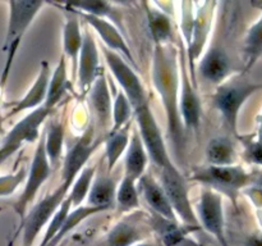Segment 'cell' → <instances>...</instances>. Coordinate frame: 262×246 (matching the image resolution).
Instances as JSON below:
<instances>
[{"mask_svg": "<svg viewBox=\"0 0 262 246\" xmlns=\"http://www.w3.org/2000/svg\"><path fill=\"white\" fill-rule=\"evenodd\" d=\"M68 8L69 9H74V10H78V12L86 13V14H91V15H95V17L102 18V19L113 20L112 22L113 25H114L118 30L124 32L122 14H120L117 9H114L109 3H105V2L77 3V4L68 5Z\"/></svg>", "mask_w": 262, "mask_h": 246, "instance_id": "30", "label": "cell"}, {"mask_svg": "<svg viewBox=\"0 0 262 246\" xmlns=\"http://www.w3.org/2000/svg\"><path fill=\"white\" fill-rule=\"evenodd\" d=\"M216 3L205 2L201 4V8L197 10V14L193 20V28H192L191 41H189L187 50H188V60L192 63V71H193L194 60L201 55L202 48L207 40L210 30H211L212 14H214V7Z\"/></svg>", "mask_w": 262, "mask_h": 246, "instance_id": "18", "label": "cell"}, {"mask_svg": "<svg viewBox=\"0 0 262 246\" xmlns=\"http://www.w3.org/2000/svg\"><path fill=\"white\" fill-rule=\"evenodd\" d=\"M206 158L210 166H234L237 151L229 137H215L210 140L206 148Z\"/></svg>", "mask_w": 262, "mask_h": 246, "instance_id": "24", "label": "cell"}, {"mask_svg": "<svg viewBox=\"0 0 262 246\" xmlns=\"http://www.w3.org/2000/svg\"><path fill=\"white\" fill-rule=\"evenodd\" d=\"M74 181L72 179H61V183L56 187L51 194L43 197L37 205L32 208L26 215L23 222L19 224L18 232L23 231L22 245L23 246H32L36 240V236L40 233L43 225L49 222V219L53 218L56 210L60 208L64 200L68 196V191L71 190L72 184Z\"/></svg>", "mask_w": 262, "mask_h": 246, "instance_id": "6", "label": "cell"}, {"mask_svg": "<svg viewBox=\"0 0 262 246\" xmlns=\"http://www.w3.org/2000/svg\"><path fill=\"white\" fill-rule=\"evenodd\" d=\"M26 178V169L22 168L13 174H7V176L0 177V196H8L13 194L18 186Z\"/></svg>", "mask_w": 262, "mask_h": 246, "instance_id": "36", "label": "cell"}, {"mask_svg": "<svg viewBox=\"0 0 262 246\" xmlns=\"http://www.w3.org/2000/svg\"><path fill=\"white\" fill-rule=\"evenodd\" d=\"M136 246H156L154 243H140V245H136Z\"/></svg>", "mask_w": 262, "mask_h": 246, "instance_id": "40", "label": "cell"}, {"mask_svg": "<svg viewBox=\"0 0 262 246\" xmlns=\"http://www.w3.org/2000/svg\"><path fill=\"white\" fill-rule=\"evenodd\" d=\"M199 72L211 84L222 85L227 81L233 72V61L227 49L220 44L212 45L199 63Z\"/></svg>", "mask_w": 262, "mask_h": 246, "instance_id": "14", "label": "cell"}, {"mask_svg": "<svg viewBox=\"0 0 262 246\" xmlns=\"http://www.w3.org/2000/svg\"><path fill=\"white\" fill-rule=\"evenodd\" d=\"M74 12L78 13V14L86 20L87 25L91 26V27L99 33V36L102 38L105 45H106L105 48L114 51V53H120L124 56V59L130 61V64H132L135 68H137V64H136L135 58H133L132 50H130L127 41L123 37V33H120V31L118 30L112 22H109V20L106 19H102V18L95 17V15L78 12V10H74Z\"/></svg>", "mask_w": 262, "mask_h": 246, "instance_id": "15", "label": "cell"}, {"mask_svg": "<svg viewBox=\"0 0 262 246\" xmlns=\"http://www.w3.org/2000/svg\"><path fill=\"white\" fill-rule=\"evenodd\" d=\"M160 181L178 220L183 222V224L201 227L189 201L186 179L182 176L179 169L174 168L161 171Z\"/></svg>", "mask_w": 262, "mask_h": 246, "instance_id": "8", "label": "cell"}, {"mask_svg": "<svg viewBox=\"0 0 262 246\" xmlns=\"http://www.w3.org/2000/svg\"><path fill=\"white\" fill-rule=\"evenodd\" d=\"M117 183L110 176H100L92 183L89 192V205L109 210L115 208L117 196Z\"/></svg>", "mask_w": 262, "mask_h": 246, "instance_id": "22", "label": "cell"}, {"mask_svg": "<svg viewBox=\"0 0 262 246\" xmlns=\"http://www.w3.org/2000/svg\"><path fill=\"white\" fill-rule=\"evenodd\" d=\"M50 76V66H49L48 61L42 60L37 78L35 79L27 94L18 101L7 105V108L10 109L9 113H8V117H12V115L25 112V110H35L37 108L42 107L46 100V95H48Z\"/></svg>", "mask_w": 262, "mask_h": 246, "instance_id": "16", "label": "cell"}, {"mask_svg": "<svg viewBox=\"0 0 262 246\" xmlns=\"http://www.w3.org/2000/svg\"><path fill=\"white\" fill-rule=\"evenodd\" d=\"M54 110L42 107L32 110L28 115L15 123L14 127L7 133L0 145V166L19 150L25 144L33 142L38 137V128Z\"/></svg>", "mask_w": 262, "mask_h": 246, "instance_id": "7", "label": "cell"}, {"mask_svg": "<svg viewBox=\"0 0 262 246\" xmlns=\"http://www.w3.org/2000/svg\"><path fill=\"white\" fill-rule=\"evenodd\" d=\"M71 209H72V202L71 200L68 199V196H67V199L64 200L63 204L60 205V208L56 210V213L50 219V223H49L48 230H46V233L45 236H43L42 241H41L40 246H46L54 237H55L56 233H58L59 231H60V228L63 227L67 217H68L69 213H71Z\"/></svg>", "mask_w": 262, "mask_h": 246, "instance_id": "34", "label": "cell"}, {"mask_svg": "<svg viewBox=\"0 0 262 246\" xmlns=\"http://www.w3.org/2000/svg\"><path fill=\"white\" fill-rule=\"evenodd\" d=\"M64 144V128L59 120H51L43 133V148L51 168H55L61 156Z\"/></svg>", "mask_w": 262, "mask_h": 246, "instance_id": "28", "label": "cell"}, {"mask_svg": "<svg viewBox=\"0 0 262 246\" xmlns=\"http://www.w3.org/2000/svg\"><path fill=\"white\" fill-rule=\"evenodd\" d=\"M262 89V84H257L246 77L245 72L232 79H227L217 87L216 92L212 96V104L222 114L224 123L237 137H239L237 131L238 115L241 108L246 101Z\"/></svg>", "mask_w": 262, "mask_h": 246, "instance_id": "4", "label": "cell"}, {"mask_svg": "<svg viewBox=\"0 0 262 246\" xmlns=\"http://www.w3.org/2000/svg\"><path fill=\"white\" fill-rule=\"evenodd\" d=\"M51 166L46 156L45 148H43V133L41 136L38 145L35 150V155H33L32 163H31L30 173H28V178L26 181L25 189H23L22 194L18 197L17 201L13 205L15 214L19 217L20 223L27 215L28 205L33 201L36 197V194L40 190V187L45 183L46 179L50 177L51 174ZM19 223V224H20Z\"/></svg>", "mask_w": 262, "mask_h": 246, "instance_id": "9", "label": "cell"}, {"mask_svg": "<svg viewBox=\"0 0 262 246\" xmlns=\"http://www.w3.org/2000/svg\"><path fill=\"white\" fill-rule=\"evenodd\" d=\"M199 222L201 228L204 227L210 235L216 238L222 246H230L225 235L224 209L223 197L217 192L210 189H205L201 194L199 204Z\"/></svg>", "mask_w": 262, "mask_h": 246, "instance_id": "10", "label": "cell"}, {"mask_svg": "<svg viewBox=\"0 0 262 246\" xmlns=\"http://www.w3.org/2000/svg\"><path fill=\"white\" fill-rule=\"evenodd\" d=\"M101 49L107 66L112 69V73L117 78L118 84L122 86V91L124 92L132 107L133 118L138 125L137 130L147 150L148 158H151L160 172L177 168L166 150L163 135L151 110L147 94L143 85L141 84L140 77L124 58H120L119 54L109 50L105 46Z\"/></svg>", "mask_w": 262, "mask_h": 246, "instance_id": "1", "label": "cell"}, {"mask_svg": "<svg viewBox=\"0 0 262 246\" xmlns=\"http://www.w3.org/2000/svg\"><path fill=\"white\" fill-rule=\"evenodd\" d=\"M89 100L100 125L104 128L109 127L110 119L113 117V105L109 85L104 73H99L97 78L92 84L89 92Z\"/></svg>", "mask_w": 262, "mask_h": 246, "instance_id": "19", "label": "cell"}, {"mask_svg": "<svg viewBox=\"0 0 262 246\" xmlns=\"http://www.w3.org/2000/svg\"><path fill=\"white\" fill-rule=\"evenodd\" d=\"M243 141L245 145V159L248 163L256 164V166L262 167V141L253 140L251 136L247 137H238Z\"/></svg>", "mask_w": 262, "mask_h": 246, "instance_id": "35", "label": "cell"}, {"mask_svg": "<svg viewBox=\"0 0 262 246\" xmlns=\"http://www.w3.org/2000/svg\"><path fill=\"white\" fill-rule=\"evenodd\" d=\"M0 212H2V208H0Z\"/></svg>", "mask_w": 262, "mask_h": 246, "instance_id": "41", "label": "cell"}, {"mask_svg": "<svg viewBox=\"0 0 262 246\" xmlns=\"http://www.w3.org/2000/svg\"><path fill=\"white\" fill-rule=\"evenodd\" d=\"M191 179L205 184L219 195H225L237 207V199L241 191L252 183V174L242 166H209L196 169Z\"/></svg>", "mask_w": 262, "mask_h": 246, "instance_id": "5", "label": "cell"}, {"mask_svg": "<svg viewBox=\"0 0 262 246\" xmlns=\"http://www.w3.org/2000/svg\"><path fill=\"white\" fill-rule=\"evenodd\" d=\"M82 41H83V33L81 32L79 23L76 18H71L66 22L63 32V48L64 56L68 58L72 64V72L74 77L77 74L78 68V56L82 48Z\"/></svg>", "mask_w": 262, "mask_h": 246, "instance_id": "25", "label": "cell"}, {"mask_svg": "<svg viewBox=\"0 0 262 246\" xmlns=\"http://www.w3.org/2000/svg\"><path fill=\"white\" fill-rule=\"evenodd\" d=\"M94 136V126L91 125L67 154L66 159H64L61 178L76 181L78 173H81L82 169L86 167L90 156L99 145V142L95 141Z\"/></svg>", "mask_w": 262, "mask_h": 246, "instance_id": "12", "label": "cell"}, {"mask_svg": "<svg viewBox=\"0 0 262 246\" xmlns=\"http://www.w3.org/2000/svg\"><path fill=\"white\" fill-rule=\"evenodd\" d=\"M138 181H140V190L142 192L143 199L151 208V213L166 218L169 220L179 222L160 182H158L152 176H148V174H143Z\"/></svg>", "mask_w": 262, "mask_h": 246, "instance_id": "17", "label": "cell"}, {"mask_svg": "<svg viewBox=\"0 0 262 246\" xmlns=\"http://www.w3.org/2000/svg\"><path fill=\"white\" fill-rule=\"evenodd\" d=\"M99 76V51L89 30L83 31V41L78 56L77 78L82 95L89 94L92 84Z\"/></svg>", "mask_w": 262, "mask_h": 246, "instance_id": "13", "label": "cell"}, {"mask_svg": "<svg viewBox=\"0 0 262 246\" xmlns=\"http://www.w3.org/2000/svg\"><path fill=\"white\" fill-rule=\"evenodd\" d=\"M242 246H262V233H253L247 236Z\"/></svg>", "mask_w": 262, "mask_h": 246, "instance_id": "37", "label": "cell"}, {"mask_svg": "<svg viewBox=\"0 0 262 246\" xmlns=\"http://www.w3.org/2000/svg\"><path fill=\"white\" fill-rule=\"evenodd\" d=\"M181 81H179V114H181L183 127L191 131H199L201 126L202 108L200 97L197 95L196 86L189 79L184 58L182 56Z\"/></svg>", "mask_w": 262, "mask_h": 246, "instance_id": "11", "label": "cell"}, {"mask_svg": "<svg viewBox=\"0 0 262 246\" xmlns=\"http://www.w3.org/2000/svg\"><path fill=\"white\" fill-rule=\"evenodd\" d=\"M115 207L119 213L132 212L140 207V197H138V190L136 186V181L129 177H123L119 187L117 189V196H115Z\"/></svg>", "mask_w": 262, "mask_h": 246, "instance_id": "31", "label": "cell"}, {"mask_svg": "<svg viewBox=\"0 0 262 246\" xmlns=\"http://www.w3.org/2000/svg\"><path fill=\"white\" fill-rule=\"evenodd\" d=\"M252 183H255L256 187L262 190V171L256 172L255 174L252 173Z\"/></svg>", "mask_w": 262, "mask_h": 246, "instance_id": "38", "label": "cell"}, {"mask_svg": "<svg viewBox=\"0 0 262 246\" xmlns=\"http://www.w3.org/2000/svg\"><path fill=\"white\" fill-rule=\"evenodd\" d=\"M132 117L133 110L127 96L123 91H118L114 105H113V126L109 133L117 132L118 130L124 127L127 123L132 120Z\"/></svg>", "mask_w": 262, "mask_h": 246, "instance_id": "33", "label": "cell"}, {"mask_svg": "<svg viewBox=\"0 0 262 246\" xmlns=\"http://www.w3.org/2000/svg\"><path fill=\"white\" fill-rule=\"evenodd\" d=\"M43 2H9V17H8L7 32L3 43V53L5 54V61L0 74V90H4L14 63L15 55L22 44L23 36L33 22L36 15L42 8Z\"/></svg>", "mask_w": 262, "mask_h": 246, "instance_id": "3", "label": "cell"}, {"mask_svg": "<svg viewBox=\"0 0 262 246\" xmlns=\"http://www.w3.org/2000/svg\"><path fill=\"white\" fill-rule=\"evenodd\" d=\"M152 79L161 100L168 120V132L174 150L182 155L184 150V127L179 114V72L176 50L165 46H155Z\"/></svg>", "mask_w": 262, "mask_h": 246, "instance_id": "2", "label": "cell"}, {"mask_svg": "<svg viewBox=\"0 0 262 246\" xmlns=\"http://www.w3.org/2000/svg\"><path fill=\"white\" fill-rule=\"evenodd\" d=\"M262 56V14L257 22L253 23L246 35L243 43L245 71H250Z\"/></svg>", "mask_w": 262, "mask_h": 246, "instance_id": "29", "label": "cell"}, {"mask_svg": "<svg viewBox=\"0 0 262 246\" xmlns=\"http://www.w3.org/2000/svg\"><path fill=\"white\" fill-rule=\"evenodd\" d=\"M146 13H147L148 30L155 46H164L168 41H170L171 32H173L170 18L159 9L150 8L148 4H146Z\"/></svg>", "mask_w": 262, "mask_h": 246, "instance_id": "27", "label": "cell"}, {"mask_svg": "<svg viewBox=\"0 0 262 246\" xmlns=\"http://www.w3.org/2000/svg\"><path fill=\"white\" fill-rule=\"evenodd\" d=\"M66 60V56L61 55L60 61H59L55 71L50 76L48 95H46V100L43 102V107L48 108V109L54 110V108L59 104V101L63 99V96L67 94L69 89V78L68 72H67Z\"/></svg>", "mask_w": 262, "mask_h": 246, "instance_id": "23", "label": "cell"}, {"mask_svg": "<svg viewBox=\"0 0 262 246\" xmlns=\"http://www.w3.org/2000/svg\"><path fill=\"white\" fill-rule=\"evenodd\" d=\"M141 217H135L120 220L107 235L106 246H133L146 236V225L140 224Z\"/></svg>", "mask_w": 262, "mask_h": 246, "instance_id": "20", "label": "cell"}, {"mask_svg": "<svg viewBox=\"0 0 262 246\" xmlns=\"http://www.w3.org/2000/svg\"><path fill=\"white\" fill-rule=\"evenodd\" d=\"M130 126H132V123H127L124 127L118 130L117 132L107 133L106 138H105V156H106L107 172L109 173L114 169L115 164L118 163L120 156L124 154V151H127L130 140Z\"/></svg>", "mask_w": 262, "mask_h": 246, "instance_id": "26", "label": "cell"}, {"mask_svg": "<svg viewBox=\"0 0 262 246\" xmlns=\"http://www.w3.org/2000/svg\"><path fill=\"white\" fill-rule=\"evenodd\" d=\"M3 120H4V118H3L2 114H0V135H2L3 132Z\"/></svg>", "mask_w": 262, "mask_h": 246, "instance_id": "39", "label": "cell"}, {"mask_svg": "<svg viewBox=\"0 0 262 246\" xmlns=\"http://www.w3.org/2000/svg\"><path fill=\"white\" fill-rule=\"evenodd\" d=\"M95 177L94 167H84L81 171L78 178L73 182L71 187V194L68 195V199L71 200L72 207L79 208V205L83 202V200L89 196V192L92 186V179Z\"/></svg>", "mask_w": 262, "mask_h": 246, "instance_id": "32", "label": "cell"}, {"mask_svg": "<svg viewBox=\"0 0 262 246\" xmlns=\"http://www.w3.org/2000/svg\"><path fill=\"white\" fill-rule=\"evenodd\" d=\"M148 164V154L146 150L140 132L135 128L130 136L129 145L125 151V174L133 181L137 182L145 174L146 167Z\"/></svg>", "mask_w": 262, "mask_h": 246, "instance_id": "21", "label": "cell"}]
</instances>
